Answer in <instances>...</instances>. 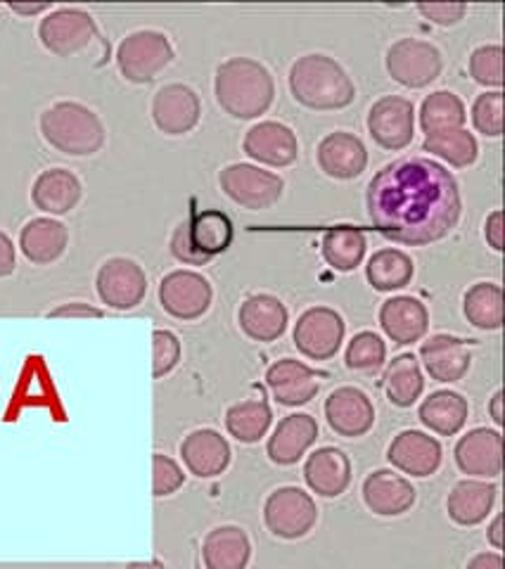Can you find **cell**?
<instances>
[{
  "label": "cell",
  "instance_id": "6da1fadb",
  "mask_svg": "<svg viewBox=\"0 0 505 569\" xmlns=\"http://www.w3.org/2000/svg\"><path fill=\"white\" fill-rule=\"evenodd\" d=\"M366 204L373 226L404 244L444 240L458 226L463 211L456 178L423 157L402 159L377 171Z\"/></svg>",
  "mask_w": 505,
  "mask_h": 569
},
{
  "label": "cell",
  "instance_id": "7a4b0ae2",
  "mask_svg": "<svg viewBox=\"0 0 505 569\" xmlns=\"http://www.w3.org/2000/svg\"><path fill=\"white\" fill-rule=\"evenodd\" d=\"M214 96L232 119H257L276 98L270 71L251 58H230L216 67Z\"/></svg>",
  "mask_w": 505,
  "mask_h": 569
},
{
  "label": "cell",
  "instance_id": "3957f363",
  "mask_svg": "<svg viewBox=\"0 0 505 569\" xmlns=\"http://www.w3.org/2000/svg\"><path fill=\"white\" fill-rule=\"evenodd\" d=\"M293 98L316 112L345 110L356 98V88L339 62L320 52L299 58L290 69Z\"/></svg>",
  "mask_w": 505,
  "mask_h": 569
},
{
  "label": "cell",
  "instance_id": "277c9868",
  "mask_svg": "<svg viewBox=\"0 0 505 569\" xmlns=\"http://www.w3.org/2000/svg\"><path fill=\"white\" fill-rule=\"evenodd\" d=\"M41 133L50 148L69 157H90L105 146L100 117L81 102L62 100L41 114Z\"/></svg>",
  "mask_w": 505,
  "mask_h": 569
},
{
  "label": "cell",
  "instance_id": "5b68a950",
  "mask_svg": "<svg viewBox=\"0 0 505 569\" xmlns=\"http://www.w3.org/2000/svg\"><path fill=\"white\" fill-rule=\"evenodd\" d=\"M236 228L228 213L219 209L195 211L171 236V254L188 266H205L214 257L228 252Z\"/></svg>",
  "mask_w": 505,
  "mask_h": 569
},
{
  "label": "cell",
  "instance_id": "8992f818",
  "mask_svg": "<svg viewBox=\"0 0 505 569\" xmlns=\"http://www.w3.org/2000/svg\"><path fill=\"white\" fill-rule=\"evenodd\" d=\"M174 62V46L161 31L142 29L126 36L117 48V67L131 83H150Z\"/></svg>",
  "mask_w": 505,
  "mask_h": 569
},
{
  "label": "cell",
  "instance_id": "52a82bcc",
  "mask_svg": "<svg viewBox=\"0 0 505 569\" xmlns=\"http://www.w3.org/2000/svg\"><path fill=\"white\" fill-rule=\"evenodd\" d=\"M389 77L406 88H427L442 74V52L420 39H399L385 56Z\"/></svg>",
  "mask_w": 505,
  "mask_h": 569
},
{
  "label": "cell",
  "instance_id": "ba28073f",
  "mask_svg": "<svg viewBox=\"0 0 505 569\" xmlns=\"http://www.w3.org/2000/svg\"><path fill=\"white\" fill-rule=\"evenodd\" d=\"M221 190L228 198L251 211L268 209L278 204L285 190V181L274 173L255 164H230L219 173Z\"/></svg>",
  "mask_w": 505,
  "mask_h": 569
},
{
  "label": "cell",
  "instance_id": "9c48e42d",
  "mask_svg": "<svg viewBox=\"0 0 505 569\" xmlns=\"http://www.w3.org/2000/svg\"><path fill=\"white\" fill-rule=\"evenodd\" d=\"M264 520L276 537L295 541L314 529L318 520V508L306 491L297 487H283L266 498Z\"/></svg>",
  "mask_w": 505,
  "mask_h": 569
},
{
  "label": "cell",
  "instance_id": "30bf717a",
  "mask_svg": "<svg viewBox=\"0 0 505 569\" xmlns=\"http://www.w3.org/2000/svg\"><path fill=\"white\" fill-rule=\"evenodd\" d=\"M39 39L46 50L58 58L79 56L98 39L96 20L79 8H58L41 20Z\"/></svg>",
  "mask_w": 505,
  "mask_h": 569
},
{
  "label": "cell",
  "instance_id": "8fae6325",
  "mask_svg": "<svg viewBox=\"0 0 505 569\" xmlns=\"http://www.w3.org/2000/svg\"><path fill=\"white\" fill-rule=\"evenodd\" d=\"M366 123L377 146L399 152L408 148L416 136V107L408 98L385 96L370 107Z\"/></svg>",
  "mask_w": 505,
  "mask_h": 569
},
{
  "label": "cell",
  "instance_id": "7c38bea8",
  "mask_svg": "<svg viewBox=\"0 0 505 569\" xmlns=\"http://www.w3.org/2000/svg\"><path fill=\"white\" fill-rule=\"evenodd\" d=\"M96 288L102 305L117 311H131L148 295V276L136 261L115 257L100 266Z\"/></svg>",
  "mask_w": 505,
  "mask_h": 569
},
{
  "label": "cell",
  "instance_id": "4fadbf2b",
  "mask_svg": "<svg viewBox=\"0 0 505 569\" xmlns=\"http://www.w3.org/2000/svg\"><path fill=\"white\" fill-rule=\"evenodd\" d=\"M293 340L306 359L328 361L345 340V320L335 309L314 307L299 316Z\"/></svg>",
  "mask_w": 505,
  "mask_h": 569
},
{
  "label": "cell",
  "instance_id": "5bb4252c",
  "mask_svg": "<svg viewBox=\"0 0 505 569\" xmlns=\"http://www.w3.org/2000/svg\"><path fill=\"white\" fill-rule=\"evenodd\" d=\"M211 284L195 271H174L159 282V305L178 320L202 318L211 307Z\"/></svg>",
  "mask_w": 505,
  "mask_h": 569
},
{
  "label": "cell",
  "instance_id": "9a60e30c",
  "mask_svg": "<svg viewBox=\"0 0 505 569\" xmlns=\"http://www.w3.org/2000/svg\"><path fill=\"white\" fill-rule=\"evenodd\" d=\"M202 117L200 96L186 83L161 86L152 98L155 127L167 136L190 133Z\"/></svg>",
  "mask_w": 505,
  "mask_h": 569
},
{
  "label": "cell",
  "instance_id": "2e32d148",
  "mask_svg": "<svg viewBox=\"0 0 505 569\" xmlns=\"http://www.w3.org/2000/svg\"><path fill=\"white\" fill-rule=\"evenodd\" d=\"M242 150L266 167H290L299 157V140L290 127L280 121H259L245 133Z\"/></svg>",
  "mask_w": 505,
  "mask_h": 569
},
{
  "label": "cell",
  "instance_id": "e0dca14e",
  "mask_svg": "<svg viewBox=\"0 0 505 569\" xmlns=\"http://www.w3.org/2000/svg\"><path fill=\"white\" fill-rule=\"evenodd\" d=\"M318 167L335 181H351L368 167V150L364 140L347 131H335L318 142Z\"/></svg>",
  "mask_w": 505,
  "mask_h": 569
},
{
  "label": "cell",
  "instance_id": "ac0fdd59",
  "mask_svg": "<svg viewBox=\"0 0 505 569\" xmlns=\"http://www.w3.org/2000/svg\"><path fill=\"white\" fill-rule=\"evenodd\" d=\"M454 456L463 475L482 479L498 477L503 470V437L496 430L477 427L458 439Z\"/></svg>",
  "mask_w": 505,
  "mask_h": 569
},
{
  "label": "cell",
  "instance_id": "d6986e66",
  "mask_svg": "<svg viewBox=\"0 0 505 569\" xmlns=\"http://www.w3.org/2000/svg\"><path fill=\"white\" fill-rule=\"evenodd\" d=\"M326 418L335 435L356 439L370 432L375 422V408L360 389L339 387L326 401Z\"/></svg>",
  "mask_w": 505,
  "mask_h": 569
},
{
  "label": "cell",
  "instance_id": "ffe728a7",
  "mask_svg": "<svg viewBox=\"0 0 505 569\" xmlns=\"http://www.w3.org/2000/svg\"><path fill=\"white\" fill-rule=\"evenodd\" d=\"M387 458L404 475L429 477L442 466V443L425 432L404 430L389 443Z\"/></svg>",
  "mask_w": 505,
  "mask_h": 569
},
{
  "label": "cell",
  "instance_id": "44dd1931",
  "mask_svg": "<svg viewBox=\"0 0 505 569\" xmlns=\"http://www.w3.org/2000/svg\"><path fill=\"white\" fill-rule=\"evenodd\" d=\"M420 359L427 376L437 382H458L471 370V349L454 335H435L420 347Z\"/></svg>",
  "mask_w": 505,
  "mask_h": 569
},
{
  "label": "cell",
  "instance_id": "7402d4cb",
  "mask_svg": "<svg viewBox=\"0 0 505 569\" xmlns=\"http://www.w3.org/2000/svg\"><path fill=\"white\" fill-rule=\"evenodd\" d=\"M318 439V422L309 413H293L278 422L268 439V458L276 466H295Z\"/></svg>",
  "mask_w": 505,
  "mask_h": 569
},
{
  "label": "cell",
  "instance_id": "603a6c76",
  "mask_svg": "<svg viewBox=\"0 0 505 569\" xmlns=\"http://www.w3.org/2000/svg\"><path fill=\"white\" fill-rule=\"evenodd\" d=\"M380 326L394 345L408 347L423 340L429 328V316L423 301L413 297H392L380 309Z\"/></svg>",
  "mask_w": 505,
  "mask_h": 569
},
{
  "label": "cell",
  "instance_id": "cb8c5ba5",
  "mask_svg": "<svg viewBox=\"0 0 505 569\" xmlns=\"http://www.w3.org/2000/svg\"><path fill=\"white\" fill-rule=\"evenodd\" d=\"M266 385L274 399L283 406L309 403L320 389L316 372L295 359H283L270 366L266 372Z\"/></svg>",
  "mask_w": 505,
  "mask_h": 569
},
{
  "label": "cell",
  "instance_id": "d4e9b609",
  "mask_svg": "<svg viewBox=\"0 0 505 569\" xmlns=\"http://www.w3.org/2000/svg\"><path fill=\"white\" fill-rule=\"evenodd\" d=\"M364 501L380 518H396V515H404L416 503V489L402 475L377 470L366 477Z\"/></svg>",
  "mask_w": 505,
  "mask_h": 569
},
{
  "label": "cell",
  "instance_id": "484cf974",
  "mask_svg": "<svg viewBox=\"0 0 505 569\" xmlns=\"http://www.w3.org/2000/svg\"><path fill=\"white\" fill-rule=\"evenodd\" d=\"M304 479L314 493L323 498H337L351 485V462L345 451L323 447L306 460Z\"/></svg>",
  "mask_w": 505,
  "mask_h": 569
},
{
  "label": "cell",
  "instance_id": "4316f807",
  "mask_svg": "<svg viewBox=\"0 0 505 569\" xmlns=\"http://www.w3.org/2000/svg\"><path fill=\"white\" fill-rule=\"evenodd\" d=\"M242 332L255 342H276L287 328V309L280 299L270 295H251L242 301L240 313Z\"/></svg>",
  "mask_w": 505,
  "mask_h": 569
},
{
  "label": "cell",
  "instance_id": "83f0119b",
  "mask_svg": "<svg viewBox=\"0 0 505 569\" xmlns=\"http://www.w3.org/2000/svg\"><path fill=\"white\" fill-rule=\"evenodd\" d=\"M81 181L69 169H48L33 181L31 202L50 217H62L81 202Z\"/></svg>",
  "mask_w": 505,
  "mask_h": 569
},
{
  "label": "cell",
  "instance_id": "f1b7e54d",
  "mask_svg": "<svg viewBox=\"0 0 505 569\" xmlns=\"http://www.w3.org/2000/svg\"><path fill=\"white\" fill-rule=\"evenodd\" d=\"M180 456L195 477L209 479L228 468L230 447L216 430H195L180 443Z\"/></svg>",
  "mask_w": 505,
  "mask_h": 569
},
{
  "label": "cell",
  "instance_id": "f546056e",
  "mask_svg": "<svg viewBox=\"0 0 505 569\" xmlns=\"http://www.w3.org/2000/svg\"><path fill=\"white\" fill-rule=\"evenodd\" d=\"M69 244V230L62 221L41 217L31 219L20 233V249L22 254L36 263V266H48L58 261Z\"/></svg>",
  "mask_w": 505,
  "mask_h": 569
},
{
  "label": "cell",
  "instance_id": "4dcf8cb0",
  "mask_svg": "<svg viewBox=\"0 0 505 569\" xmlns=\"http://www.w3.org/2000/svg\"><path fill=\"white\" fill-rule=\"evenodd\" d=\"M496 503V487L479 479H463L448 493V518L461 527H475L486 520Z\"/></svg>",
  "mask_w": 505,
  "mask_h": 569
},
{
  "label": "cell",
  "instance_id": "1f68e13d",
  "mask_svg": "<svg viewBox=\"0 0 505 569\" xmlns=\"http://www.w3.org/2000/svg\"><path fill=\"white\" fill-rule=\"evenodd\" d=\"M251 543L240 527H216L207 533L202 560L207 569H245Z\"/></svg>",
  "mask_w": 505,
  "mask_h": 569
},
{
  "label": "cell",
  "instance_id": "d6a6232c",
  "mask_svg": "<svg viewBox=\"0 0 505 569\" xmlns=\"http://www.w3.org/2000/svg\"><path fill=\"white\" fill-rule=\"evenodd\" d=\"M467 413H471L467 401L461 395H456V391L448 389L435 391V395H429L420 406L423 425L429 432H435L439 437L458 435L467 422Z\"/></svg>",
  "mask_w": 505,
  "mask_h": 569
},
{
  "label": "cell",
  "instance_id": "836d02e7",
  "mask_svg": "<svg viewBox=\"0 0 505 569\" xmlns=\"http://www.w3.org/2000/svg\"><path fill=\"white\" fill-rule=\"evenodd\" d=\"M385 391H387V399L399 408H410L423 397L425 378H423V370H420V363L416 356L402 353L387 366Z\"/></svg>",
  "mask_w": 505,
  "mask_h": 569
},
{
  "label": "cell",
  "instance_id": "e575fe53",
  "mask_svg": "<svg viewBox=\"0 0 505 569\" xmlns=\"http://www.w3.org/2000/svg\"><path fill=\"white\" fill-rule=\"evenodd\" d=\"M413 273H416V266H413L410 257L394 247L375 252L366 266V278L377 292L404 290L413 280Z\"/></svg>",
  "mask_w": 505,
  "mask_h": 569
},
{
  "label": "cell",
  "instance_id": "d590c367",
  "mask_svg": "<svg viewBox=\"0 0 505 569\" xmlns=\"http://www.w3.org/2000/svg\"><path fill=\"white\" fill-rule=\"evenodd\" d=\"M467 112L463 100L450 91L429 93L420 104V129L425 136L465 129Z\"/></svg>",
  "mask_w": 505,
  "mask_h": 569
},
{
  "label": "cell",
  "instance_id": "8d00e7d4",
  "mask_svg": "<svg viewBox=\"0 0 505 569\" xmlns=\"http://www.w3.org/2000/svg\"><path fill=\"white\" fill-rule=\"evenodd\" d=\"M467 323L479 330H498L503 326V290L496 282H477L463 297Z\"/></svg>",
  "mask_w": 505,
  "mask_h": 569
},
{
  "label": "cell",
  "instance_id": "74e56055",
  "mask_svg": "<svg viewBox=\"0 0 505 569\" xmlns=\"http://www.w3.org/2000/svg\"><path fill=\"white\" fill-rule=\"evenodd\" d=\"M323 259L339 273L356 271L366 257V236L358 228H333L323 236Z\"/></svg>",
  "mask_w": 505,
  "mask_h": 569
},
{
  "label": "cell",
  "instance_id": "f35d334b",
  "mask_svg": "<svg viewBox=\"0 0 505 569\" xmlns=\"http://www.w3.org/2000/svg\"><path fill=\"white\" fill-rule=\"evenodd\" d=\"M270 420V406L264 399H247L228 408L226 413V427L230 437H236L240 443H257L261 437H266Z\"/></svg>",
  "mask_w": 505,
  "mask_h": 569
},
{
  "label": "cell",
  "instance_id": "ab89813d",
  "mask_svg": "<svg viewBox=\"0 0 505 569\" xmlns=\"http://www.w3.org/2000/svg\"><path fill=\"white\" fill-rule=\"evenodd\" d=\"M423 150L444 159V162H448L450 167H456V169H465V167L475 164V159L479 154L477 138L467 129L425 136Z\"/></svg>",
  "mask_w": 505,
  "mask_h": 569
},
{
  "label": "cell",
  "instance_id": "60d3db41",
  "mask_svg": "<svg viewBox=\"0 0 505 569\" xmlns=\"http://www.w3.org/2000/svg\"><path fill=\"white\" fill-rule=\"evenodd\" d=\"M387 359V345L383 342L380 335L375 332H358L347 347V368L356 372H375L383 368Z\"/></svg>",
  "mask_w": 505,
  "mask_h": 569
},
{
  "label": "cell",
  "instance_id": "b9f144b4",
  "mask_svg": "<svg viewBox=\"0 0 505 569\" xmlns=\"http://www.w3.org/2000/svg\"><path fill=\"white\" fill-rule=\"evenodd\" d=\"M471 77L486 88L503 86V48L496 43L479 46L471 56Z\"/></svg>",
  "mask_w": 505,
  "mask_h": 569
},
{
  "label": "cell",
  "instance_id": "7bdbcfd3",
  "mask_svg": "<svg viewBox=\"0 0 505 569\" xmlns=\"http://www.w3.org/2000/svg\"><path fill=\"white\" fill-rule=\"evenodd\" d=\"M473 123L486 138H498L503 133V93L492 91L477 96L473 104Z\"/></svg>",
  "mask_w": 505,
  "mask_h": 569
},
{
  "label": "cell",
  "instance_id": "ee69618b",
  "mask_svg": "<svg viewBox=\"0 0 505 569\" xmlns=\"http://www.w3.org/2000/svg\"><path fill=\"white\" fill-rule=\"evenodd\" d=\"M180 361V342L178 337L169 330H155L152 335V376L159 380L169 376V372Z\"/></svg>",
  "mask_w": 505,
  "mask_h": 569
},
{
  "label": "cell",
  "instance_id": "f6af8a7d",
  "mask_svg": "<svg viewBox=\"0 0 505 569\" xmlns=\"http://www.w3.org/2000/svg\"><path fill=\"white\" fill-rule=\"evenodd\" d=\"M186 482V475L178 462L165 453L152 456V493L157 498L176 493Z\"/></svg>",
  "mask_w": 505,
  "mask_h": 569
},
{
  "label": "cell",
  "instance_id": "bcb514c9",
  "mask_svg": "<svg viewBox=\"0 0 505 569\" xmlns=\"http://www.w3.org/2000/svg\"><path fill=\"white\" fill-rule=\"evenodd\" d=\"M418 12L427 22L437 27H456L465 17L467 6L465 3H420Z\"/></svg>",
  "mask_w": 505,
  "mask_h": 569
},
{
  "label": "cell",
  "instance_id": "7dc6e473",
  "mask_svg": "<svg viewBox=\"0 0 505 569\" xmlns=\"http://www.w3.org/2000/svg\"><path fill=\"white\" fill-rule=\"evenodd\" d=\"M105 311L98 307H90L86 301H69L58 309H52L48 318H102Z\"/></svg>",
  "mask_w": 505,
  "mask_h": 569
},
{
  "label": "cell",
  "instance_id": "c3c4849f",
  "mask_svg": "<svg viewBox=\"0 0 505 569\" xmlns=\"http://www.w3.org/2000/svg\"><path fill=\"white\" fill-rule=\"evenodd\" d=\"M484 238H486V242H489L492 249L501 252L503 249V213H501V209H494L489 217H486Z\"/></svg>",
  "mask_w": 505,
  "mask_h": 569
},
{
  "label": "cell",
  "instance_id": "681fc988",
  "mask_svg": "<svg viewBox=\"0 0 505 569\" xmlns=\"http://www.w3.org/2000/svg\"><path fill=\"white\" fill-rule=\"evenodd\" d=\"M17 266V252L12 240L0 230V278H8L14 273Z\"/></svg>",
  "mask_w": 505,
  "mask_h": 569
},
{
  "label": "cell",
  "instance_id": "f907efd6",
  "mask_svg": "<svg viewBox=\"0 0 505 569\" xmlns=\"http://www.w3.org/2000/svg\"><path fill=\"white\" fill-rule=\"evenodd\" d=\"M467 569H503V558L498 553H479L467 562Z\"/></svg>",
  "mask_w": 505,
  "mask_h": 569
},
{
  "label": "cell",
  "instance_id": "816d5d0a",
  "mask_svg": "<svg viewBox=\"0 0 505 569\" xmlns=\"http://www.w3.org/2000/svg\"><path fill=\"white\" fill-rule=\"evenodd\" d=\"M10 10L17 12V14L31 17V14H39V12L50 10V6L48 3H10Z\"/></svg>",
  "mask_w": 505,
  "mask_h": 569
},
{
  "label": "cell",
  "instance_id": "f5cc1de1",
  "mask_svg": "<svg viewBox=\"0 0 505 569\" xmlns=\"http://www.w3.org/2000/svg\"><path fill=\"white\" fill-rule=\"evenodd\" d=\"M486 539H489V543L496 550L503 548V518H501V515H496V518H494V522L489 527V533H486Z\"/></svg>",
  "mask_w": 505,
  "mask_h": 569
},
{
  "label": "cell",
  "instance_id": "db71d44e",
  "mask_svg": "<svg viewBox=\"0 0 505 569\" xmlns=\"http://www.w3.org/2000/svg\"><path fill=\"white\" fill-rule=\"evenodd\" d=\"M489 413H492V420L501 427L503 425V391H496L492 403H489Z\"/></svg>",
  "mask_w": 505,
  "mask_h": 569
},
{
  "label": "cell",
  "instance_id": "11a10c76",
  "mask_svg": "<svg viewBox=\"0 0 505 569\" xmlns=\"http://www.w3.org/2000/svg\"><path fill=\"white\" fill-rule=\"evenodd\" d=\"M126 569H167L159 560H146V562H131Z\"/></svg>",
  "mask_w": 505,
  "mask_h": 569
}]
</instances>
